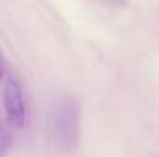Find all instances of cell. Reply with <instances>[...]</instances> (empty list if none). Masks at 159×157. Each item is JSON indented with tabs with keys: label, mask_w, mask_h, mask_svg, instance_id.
Segmentation results:
<instances>
[{
	"label": "cell",
	"mask_w": 159,
	"mask_h": 157,
	"mask_svg": "<svg viewBox=\"0 0 159 157\" xmlns=\"http://www.w3.org/2000/svg\"><path fill=\"white\" fill-rule=\"evenodd\" d=\"M81 107L77 99L64 96L53 104L49 116V132L53 142L64 150L74 149L80 139Z\"/></svg>",
	"instance_id": "obj_1"
},
{
	"label": "cell",
	"mask_w": 159,
	"mask_h": 157,
	"mask_svg": "<svg viewBox=\"0 0 159 157\" xmlns=\"http://www.w3.org/2000/svg\"><path fill=\"white\" fill-rule=\"evenodd\" d=\"M3 104H4L6 122L13 128H21L27 120V107L17 78L3 66Z\"/></svg>",
	"instance_id": "obj_2"
},
{
	"label": "cell",
	"mask_w": 159,
	"mask_h": 157,
	"mask_svg": "<svg viewBox=\"0 0 159 157\" xmlns=\"http://www.w3.org/2000/svg\"><path fill=\"white\" fill-rule=\"evenodd\" d=\"M13 128V127H11ZM11 128H7V122L2 125V153L3 156L8 152V149L13 145V135H11Z\"/></svg>",
	"instance_id": "obj_3"
},
{
	"label": "cell",
	"mask_w": 159,
	"mask_h": 157,
	"mask_svg": "<svg viewBox=\"0 0 159 157\" xmlns=\"http://www.w3.org/2000/svg\"><path fill=\"white\" fill-rule=\"evenodd\" d=\"M115 2H119V3H124L126 0H115Z\"/></svg>",
	"instance_id": "obj_4"
}]
</instances>
